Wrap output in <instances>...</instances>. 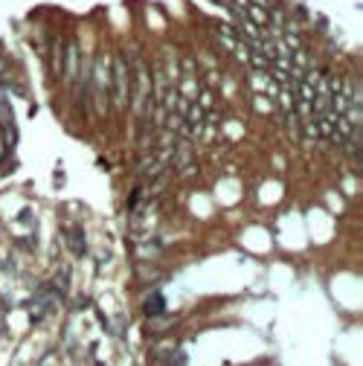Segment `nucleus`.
Instances as JSON below:
<instances>
[{
	"mask_svg": "<svg viewBox=\"0 0 363 366\" xmlns=\"http://www.w3.org/2000/svg\"><path fill=\"white\" fill-rule=\"evenodd\" d=\"M142 314H145V317H160V314H166V297H163V294H151V297H145V302H142Z\"/></svg>",
	"mask_w": 363,
	"mask_h": 366,
	"instance_id": "39448f33",
	"label": "nucleus"
},
{
	"mask_svg": "<svg viewBox=\"0 0 363 366\" xmlns=\"http://www.w3.org/2000/svg\"><path fill=\"white\" fill-rule=\"evenodd\" d=\"M279 102L285 105V111H288V113L294 111V93H291V90H282V93H279Z\"/></svg>",
	"mask_w": 363,
	"mask_h": 366,
	"instance_id": "ddd939ff",
	"label": "nucleus"
},
{
	"mask_svg": "<svg viewBox=\"0 0 363 366\" xmlns=\"http://www.w3.org/2000/svg\"><path fill=\"white\" fill-rule=\"evenodd\" d=\"M61 76H64L67 81H73V79L79 76V44H76V41L64 44V67H61Z\"/></svg>",
	"mask_w": 363,
	"mask_h": 366,
	"instance_id": "20e7f679",
	"label": "nucleus"
},
{
	"mask_svg": "<svg viewBox=\"0 0 363 366\" xmlns=\"http://www.w3.org/2000/svg\"><path fill=\"white\" fill-rule=\"evenodd\" d=\"M49 297H52V288H49ZM49 297H47V291H41L38 297H32V300L26 302V311H29L32 323H41L44 317H49V314L55 311V300H49Z\"/></svg>",
	"mask_w": 363,
	"mask_h": 366,
	"instance_id": "7ed1b4c3",
	"label": "nucleus"
},
{
	"mask_svg": "<svg viewBox=\"0 0 363 366\" xmlns=\"http://www.w3.org/2000/svg\"><path fill=\"white\" fill-rule=\"evenodd\" d=\"M198 108H201V111H204V113H206V111H209V108H212V93H209V90H206V87H204V90H201V99H198Z\"/></svg>",
	"mask_w": 363,
	"mask_h": 366,
	"instance_id": "f8f14e48",
	"label": "nucleus"
},
{
	"mask_svg": "<svg viewBox=\"0 0 363 366\" xmlns=\"http://www.w3.org/2000/svg\"><path fill=\"white\" fill-rule=\"evenodd\" d=\"M0 148H3V140H0Z\"/></svg>",
	"mask_w": 363,
	"mask_h": 366,
	"instance_id": "4468645a",
	"label": "nucleus"
},
{
	"mask_svg": "<svg viewBox=\"0 0 363 366\" xmlns=\"http://www.w3.org/2000/svg\"><path fill=\"white\" fill-rule=\"evenodd\" d=\"M142 198H145V192L137 186V189L131 192V198H128V209H131V212H134V209H140V201H142Z\"/></svg>",
	"mask_w": 363,
	"mask_h": 366,
	"instance_id": "9b49d317",
	"label": "nucleus"
},
{
	"mask_svg": "<svg viewBox=\"0 0 363 366\" xmlns=\"http://www.w3.org/2000/svg\"><path fill=\"white\" fill-rule=\"evenodd\" d=\"M247 61H250L259 73H268V70H270V61H268L262 52H256V49H250V58H247Z\"/></svg>",
	"mask_w": 363,
	"mask_h": 366,
	"instance_id": "1a4fd4ad",
	"label": "nucleus"
},
{
	"mask_svg": "<svg viewBox=\"0 0 363 366\" xmlns=\"http://www.w3.org/2000/svg\"><path fill=\"white\" fill-rule=\"evenodd\" d=\"M64 44L67 41H55V47H52V73L55 76H61V67H64Z\"/></svg>",
	"mask_w": 363,
	"mask_h": 366,
	"instance_id": "0eeeda50",
	"label": "nucleus"
},
{
	"mask_svg": "<svg viewBox=\"0 0 363 366\" xmlns=\"http://www.w3.org/2000/svg\"><path fill=\"white\" fill-rule=\"evenodd\" d=\"M198 90H201V87H198V81H195L192 76H186V79H183V87H180V93H183V99H189V102H195V99H198Z\"/></svg>",
	"mask_w": 363,
	"mask_h": 366,
	"instance_id": "6e6552de",
	"label": "nucleus"
},
{
	"mask_svg": "<svg viewBox=\"0 0 363 366\" xmlns=\"http://www.w3.org/2000/svg\"><path fill=\"white\" fill-rule=\"evenodd\" d=\"M67 244H70V250L76 253V256H84V250H87V244H84V233H81V227H67Z\"/></svg>",
	"mask_w": 363,
	"mask_h": 366,
	"instance_id": "423d86ee",
	"label": "nucleus"
},
{
	"mask_svg": "<svg viewBox=\"0 0 363 366\" xmlns=\"http://www.w3.org/2000/svg\"><path fill=\"white\" fill-rule=\"evenodd\" d=\"M90 93H96L99 113H108L110 105V55L99 52V58L90 61Z\"/></svg>",
	"mask_w": 363,
	"mask_h": 366,
	"instance_id": "f257e3e1",
	"label": "nucleus"
},
{
	"mask_svg": "<svg viewBox=\"0 0 363 366\" xmlns=\"http://www.w3.org/2000/svg\"><path fill=\"white\" fill-rule=\"evenodd\" d=\"M250 81H253V87H256V90H262V93H270V90H273V84H270L265 76H259V73H253V79H250Z\"/></svg>",
	"mask_w": 363,
	"mask_h": 366,
	"instance_id": "9d476101",
	"label": "nucleus"
},
{
	"mask_svg": "<svg viewBox=\"0 0 363 366\" xmlns=\"http://www.w3.org/2000/svg\"><path fill=\"white\" fill-rule=\"evenodd\" d=\"M110 102L116 108H128L131 102V73H128V58L122 52L110 58Z\"/></svg>",
	"mask_w": 363,
	"mask_h": 366,
	"instance_id": "f03ea898",
	"label": "nucleus"
}]
</instances>
